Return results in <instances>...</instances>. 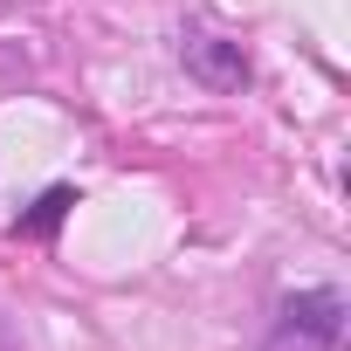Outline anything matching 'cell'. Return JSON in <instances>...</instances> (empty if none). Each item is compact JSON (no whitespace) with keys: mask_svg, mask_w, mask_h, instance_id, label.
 I'll return each mask as SVG.
<instances>
[{"mask_svg":"<svg viewBox=\"0 0 351 351\" xmlns=\"http://www.w3.org/2000/svg\"><path fill=\"white\" fill-rule=\"evenodd\" d=\"M344 330V296L337 289H310L282 310V337H310V351H330Z\"/></svg>","mask_w":351,"mask_h":351,"instance_id":"obj_1","label":"cell"},{"mask_svg":"<svg viewBox=\"0 0 351 351\" xmlns=\"http://www.w3.org/2000/svg\"><path fill=\"white\" fill-rule=\"evenodd\" d=\"M186 62H193V69H200V76H207L214 90H234V83L248 76V62H241V56H234L228 42H214V35H200V42H186Z\"/></svg>","mask_w":351,"mask_h":351,"instance_id":"obj_2","label":"cell"},{"mask_svg":"<svg viewBox=\"0 0 351 351\" xmlns=\"http://www.w3.org/2000/svg\"><path fill=\"white\" fill-rule=\"evenodd\" d=\"M62 207H76V193H69V186H56V193H42V207H35L28 221H14V234H49V228L62 221Z\"/></svg>","mask_w":351,"mask_h":351,"instance_id":"obj_3","label":"cell"},{"mask_svg":"<svg viewBox=\"0 0 351 351\" xmlns=\"http://www.w3.org/2000/svg\"><path fill=\"white\" fill-rule=\"evenodd\" d=\"M0 351H21V330L8 324V310H0Z\"/></svg>","mask_w":351,"mask_h":351,"instance_id":"obj_4","label":"cell"}]
</instances>
